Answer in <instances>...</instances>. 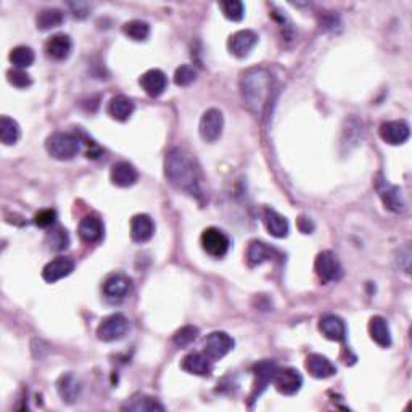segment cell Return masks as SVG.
<instances>
[{
  "instance_id": "obj_31",
  "label": "cell",
  "mask_w": 412,
  "mask_h": 412,
  "mask_svg": "<svg viewBox=\"0 0 412 412\" xmlns=\"http://www.w3.org/2000/svg\"><path fill=\"white\" fill-rule=\"evenodd\" d=\"M21 137V129L15 119L10 116L0 118V141L3 145H15Z\"/></svg>"
},
{
  "instance_id": "obj_10",
  "label": "cell",
  "mask_w": 412,
  "mask_h": 412,
  "mask_svg": "<svg viewBox=\"0 0 412 412\" xmlns=\"http://www.w3.org/2000/svg\"><path fill=\"white\" fill-rule=\"evenodd\" d=\"M258 41H260V37H258L255 31L251 30L237 31L229 37V42H227L229 52H231L234 56H237V59H245V56L250 55L251 50L255 49Z\"/></svg>"
},
{
  "instance_id": "obj_16",
  "label": "cell",
  "mask_w": 412,
  "mask_h": 412,
  "mask_svg": "<svg viewBox=\"0 0 412 412\" xmlns=\"http://www.w3.org/2000/svg\"><path fill=\"white\" fill-rule=\"evenodd\" d=\"M276 258H280V253L265 242L253 240L247 248V261L251 267L261 266L262 262L272 261Z\"/></svg>"
},
{
  "instance_id": "obj_20",
  "label": "cell",
  "mask_w": 412,
  "mask_h": 412,
  "mask_svg": "<svg viewBox=\"0 0 412 412\" xmlns=\"http://www.w3.org/2000/svg\"><path fill=\"white\" fill-rule=\"evenodd\" d=\"M73 50V41L66 34H55L45 42V54L49 59L55 61H63L71 55Z\"/></svg>"
},
{
  "instance_id": "obj_36",
  "label": "cell",
  "mask_w": 412,
  "mask_h": 412,
  "mask_svg": "<svg viewBox=\"0 0 412 412\" xmlns=\"http://www.w3.org/2000/svg\"><path fill=\"white\" fill-rule=\"evenodd\" d=\"M196 79V71L190 65H181L174 73V83L179 87H187V85L194 84Z\"/></svg>"
},
{
  "instance_id": "obj_23",
  "label": "cell",
  "mask_w": 412,
  "mask_h": 412,
  "mask_svg": "<svg viewBox=\"0 0 412 412\" xmlns=\"http://www.w3.org/2000/svg\"><path fill=\"white\" fill-rule=\"evenodd\" d=\"M378 195L385 205L387 209H390L393 213H402L404 212V198H402L401 189L396 185L383 182L382 185H378Z\"/></svg>"
},
{
  "instance_id": "obj_32",
  "label": "cell",
  "mask_w": 412,
  "mask_h": 412,
  "mask_svg": "<svg viewBox=\"0 0 412 412\" xmlns=\"http://www.w3.org/2000/svg\"><path fill=\"white\" fill-rule=\"evenodd\" d=\"M123 32L131 41L143 42L150 37V25L142 20H132L123 26Z\"/></svg>"
},
{
  "instance_id": "obj_30",
  "label": "cell",
  "mask_w": 412,
  "mask_h": 412,
  "mask_svg": "<svg viewBox=\"0 0 412 412\" xmlns=\"http://www.w3.org/2000/svg\"><path fill=\"white\" fill-rule=\"evenodd\" d=\"M65 13L60 8H45L36 18V25L41 31H50L63 25Z\"/></svg>"
},
{
  "instance_id": "obj_15",
  "label": "cell",
  "mask_w": 412,
  "mask_h": 412,
  "mask_svg": "<svg viewBox=\"0 0 412 412\" xmlns=\"http://www.w3.org/2000/svg\"><path fill=\"white\" fill-rule=\"evenodd\" d=\"M142 85V89L145 90L147 95H150L152 99H158L165 94L167 87V78L161 70H148L141 76L138 81Z\"/></svg>"
},
{
  "instance_id": "obj_18",
  "label": "cell",
  "mask_w": 412,
  "mask_h": 412,
  "mask_svg": "<svg viewBox=\"0 0 412 412\" xmlns=\"http://www.w3.org/2000/svg\"><path fill=\"white\" fill-rule=\"evenodd\" d=\"M319 330L327 340L332 342H343L347 338V325L343 319L335 314H325L319 320Z\"/></svg>"
},
{
  "instance_id": "obj_39",
  "label": "cell",
  "mask_w": 412,
  "mask_h": 412,
  "mask_svg": "<svg viewBox=\"0 0 412 412\" xmlns=\"http://www.w3.org/2000/svg\"><path fill=\"white\" fill-rule=\"evenodd\" d=\"M56 223V212L55 209H42L34 216V224L37 227L47 229L52 227Z\"/></svg>"
},
{
  "instance_id": "obj_2",
  "label": "cell",
  "mask_w": 412,
  "mask_h": 412,
  "mask_svg": "<svg viewBox=\"0 0 412 412\" xmlns=\"http://www.w3.org/2000/svg\"><path fill=\"white\" fill-rule=\"evenodd\" d=\"M272 89H274V78H272L271 71L262 66L245 71L240 79L243 103L256 116L265 114L267 105H269Z\"/></svg>"
},
{
  "instance_id": "obj_13",
  "label": "cell",
  "mask_w": 412,
  "mask_h": 412,
  "mask_svg": "<svg viewBox=\"0 0 412 412\" xmlns=\"http://www.w3.org/2000/svg\"><path fill=\"white\" fill-rule=\"evenodd\" d=\"M378 132H380L382 141L388 145H402L409 141L411 127L402 119H396V121L383 123Z\"/></svg>"
},
{
  "instance_id": "obj_40",
  "label": "cell",
  "mask_w": 412,
  "mask_h": 412,
  "mask_svg": "<svg viewBox=\"0 0 412 412\" xmlns=\"http://www.w3.org/2000/svg\"><path fill=\"white\" fill-rule=\"evenodd\" d=\"M314 223L311 221L309 218H306V216H301L300 219H298V229L303 234H313V231H314Z\"/></svg>"
},
{
  "instance_id": "obj_1",
  "label": "cell",
  "mask_w": 412,
  "mask_h": 412,
  "mask_svg": "<svg viewBox=\"0 0 412 412\" xmlns=\"http://www.w3.org/2000/svg\"><path fill=\"white\" fill-rule=\"evenodd\" d=\"M165 176L172 187L185 192L192 196L200 198L201 194V174L198 166L184 148H172L165 158Z\"/></svg>"
},
{
  "instance_id": "obj_7",
  "label": "cell",
  "mask_w": 412,
  "mask_h": 412,
  "mask_svg": "<svg viewBox=\"0 0 412 412\" xmlns=\"http://www.w3.org/2000/svg\"><path fill=\"white\" fill-rule=\"evenodd\" d=\"M200 242H201V247H203V250L213 258L226 256L229 248H231V240H229V237L221 231V229H216V227L205 229L203 234H201Z\"/></svg>"
},
{
  "instance_id": "obj_9",
  "label": "cell",
  "mask_w": 412,
  "mask_h": 412,
  "mask_svg": "<svg viewBox=\"0 0 412 412\" xmlns=\"http://www.w3.org/2000/svg\"><path fill=\"white\" fill-rule=\"evenodd\" d=\"M224 129V116L218 108H209L203 113V116L200 119V137L205 142L213 143L219 141V137L223 136Z\"/></svg>"
},
{
  "instance_id": "obj_24",
  "label": "cell",
  "mask_w": 412,
  "mask_h": 412,
  "mask_svg": "<svg viewBox=\"0 0 412 412\" xmlns=\"http://www.w3.org/2000/svg\"><path fill=\"white\" fill-rule=\"evenodd\" d=\"M155 234V224L148 214H136L131 219V237L134 242L145 243Z\"/></svg>"
},
{
  "instance_id": "obj_17",
  "label": "cell",
  "mask_w": 412,
  "mask_h": 412,
  "mask_svg": "<svg viewBox=\"0 0 412 412\" xmlns=\"http://www.w3.org/2000/svg\"><path fill=\"white\" fill-rule=\"evenodd\" d=\"M181 367L192 375L206 377L213 372V361L205 353H190L182 359Z\"/></svg>"
},
{
  "instance_id": "obj_34",
  "label": "cell",
  "mask_w": 412,
  "mask_h": 412,
  "mask_svg": "<svg viewBox=\"0 0 412 412\" xmlns=\"http://www.w3.org/2000/svg\"><path fill=\"white\" fill-rule=\"evenodd\" d=\"M219 8L223 10V15L231 21H242L245 17V6L240 0H226L219 3Z\"/></svg>"
},
{
  "instance_id": "obj_33",
  "label": "cell",
  "mask_w": 412,
  "mask_h": 412,
  "mask_svg": "<svg viewBox=\"0 0 412 412\" xmlns=\"http://www.w3.org/2000/svg\"><path fill=\"white\" fill-rule=\"evenodd\" d=\"M34 60H36V55H34V50H32L31 47L18 45L10 52L12 65L18 70L30 68V66L34 63Z\"/></svg>"
},
{
  "instance_id": "obj_35",
  "label": "cell",
  "mask_w": 412,
  "mask_h": 412,
  "mask_svg": "<svg viewBox=\"0 0 412 412\" xmlns=\"http://www.w3.org/2000/svg\"><path fill=\"white\" fill-rule=\"evenodd\" d=\"M198 333H200V330L196 329L195 325H184V327L179 329L174 333L172 342H174L177 347L185 348V347H189V344L194 343L196 338H198Z\"/></svg>"
},
{
  "instance_id": "obj_5",
  "label": "cell",
  "mask_w": 412,
  "mask_h": 412,
  "mask_svg": "<svg viewBox=\"0 0 412 412\" xmlns=\"http://www.w3.org/2000/svg\"><path fill=\"white\" fill-rule=\"evenodd\" d=\"M129 330V320L124 314L114 313L108 318L102 319V322L99 324L97 327V337L102 342L112 343L118 342V340L124 338V335L127 333Z\"/></svg>"
},
{
  "instance_id": "obj_8",
  "label": "cell",
  "mask_w": 412,
  "mask_h": 412,
  "mask_svg": "<svg viewBox=\"0 0 412 412\" xmlns=\"http://www.w3.org/2000/svg\"><path fill=\"white\" fill-rule=\"evenodd\" d=\"M234 338L226 332H212L208 337L205 338L203 343V353L208 356L212 361H219L224 356H227L229 353L234 349Z\"/></svg>"
},
{
  "instance_id": "obj_19",
  "label": "cell",
  "mask_w": 412,
  "mask_h": 412,
  "mask_svg": "<svg viewBox=\"0 0 412 412\" xmlns=\"http://www.w3.org/2000/svg\"><path fill=\"white\" fill-rule=\"evenodd\" d=\"M110 179H112L113 185L126 189V187H132L138 181V172L131 163L119 161V163H114L112 166Z\"/></svg>"
},
{
  "instance_id": "obj_14",
  "label": "cell",
  "mask_w": 412,
  "mask_h": 412,
  "mask_svg": "<svg viewBox=\"0 0 412 412\" xmlns=\"http://www.w3.org/2000/svg\"><path fill=\"white\" fill-rule=\"evenodd\" d=\"M74 271V261L71 258L66 256H59L50 262H47L42 269V277H44L45 282L49 284H55L65 277H68L71 272Z\"/></svg>"
},
{
  "instance_id": "obj_6",
  "label": "cell",
  "mask_w": 412,
  "mask_h": 412,
  "mask_svg": "<svg viewBox=\"0 0 412 412\" xmlns=\"http://www.w3.org/2000/svg\"><path fill=\"white\" fill-rule=\"evenodd\" d=\"M314 271L322 282H337L343 277V267L332 251L319 253L314 261Z\"/></svg>"
},
{
  "instance_id": "obj_12",
  "label": "cell",
  "mask_w": 412,
  "mask_h": 412,
  "mask_svg": "<svg viewBox=\"0 0 412 412\" xmlns=\"http://www.w3.org/2000/svg\"><path fill=\"white\" fill-rule=\"evenodd\" d=\"M274 385L277 391L282 393V395L293 396L301 390V387H303V377H301V373L293 367L279 369L276 373Z\"/></svg>"
},
{
  "instance_id": "obj_26",
  "label": "cell",
  "mask_w": 412,
  "mask_h": 412,
  "mask_svg": "<svg viewBox=\"0 0 412 412\" xmlns=\"http://www.w3.org/2000/svg\"><path fill=\"white\" fill-rule=\"evenodd\" d=\"M79 237L87 243H97L103 237V223L99 216H85L79 223Z\"/></svg>"
},
{
  "instance_id": "obj_4",
  "label": "cell",
  "mask_w": 412,
  "mask_h": 412,
  "mask_svg": "<svg viewBox=\"0 0 412 412\" xmlns=\"http://www.w3.org/2000/svg\"><path fill=\"white\" fill-rule=\"evenodd\" d=\"M102 291L105 300H107L108 303L119 305L131 295L132 280L129 279V276L123 274V272H114V274L108 276L107 279H105Z\"/></svg>"
},
{
  "instance_id": "obj_11",
  "label": "cell",
  "mask_w": 412,
  "mask_h": 412,
  "mask_svg": "<svg viewBox=\"0 0 412 412\" xmlns=\"http://www.w3.org/2000/svg\"><path fill=\"white\" fill-rule=\"evenodd\" d=\"M279 371V366L274 361H261L255 364L253 367V372H255V388H253V393L250 396V402L256 401L258 398L262 395V391L266 390L267 385L271 382H274L276 373Z\"/></svg>"
},
{
  "instance_id": "obj_28",
  "label": "cell",
  "mask_w": 412,
  "mask_h": 412,
  "mask_svg": "<svg viewBox=\"0 0 412 412\" xmlns=\"http://www.w3.org/2000/svg\"><path fill=\"white\" fill-rule=\"evenodd\" d=\"M265 224L267 232H269L272 237L285 238L289 236V231H290L289 221H287V218L282 216V214L277 213L276 209H271V208L265 209Z\"/></svg>"
},
{
  "instance_id": "obj_3",
  "label": "cell",
  "mask_w": 412,
  "mask_h": 412,
  "mask_svg": "<svg viewBox=\"0 0 412 412\" xmlns=\"http://www.w3.org/2000/svg\"><path fill=\"white\" fill-rule=\"evenodd\" d=\"M49 155L55 160L70 161L78 155L81 150V141L78 136L70 132H54L45 142Z\"/></svg>"
},
{
  "instance_id": "obj_38",
  "label": "cell",
  "mask_w": 412,
  "mask_h": 412,
  "mask_svg": "<svg viewBox=\"0 0 412 412\" xmlns=\"http://www.w3.org/2000/svg\"><path fill=\"white\" fill-rule=\"evenodd\" d=\"M50 247L55 251H63L70 247V236L66 229L59 227L50 234Z\"/></svg>"
},
{
  "instance_id": "obj_21",
  "label": "cell",
  "mask_w": 412,
  "mask_h": 412,
  "mask_svg": "<svg viewBox=\"0 0 412 412\" xmlns=\"http://www.w3.org/2000/svg\"><path fill=\"white\" fill-rule=\"evenodd\" d=\"M56 391H59L60 398L66 402V404H73V402H76L81 398L83 388H81V383L78 378H76L71 372H68V373H63V375L56 380Z\"/></svg>"
},
{
  "instance_id": "obj_29",
  "label": "cell",
  "mask_w": 412,
  "mask_h": 412,
  "mask_svg": "<svg viewBox=\"0 0 412 412\" xmlns=\"http://www.w3.org/2000/svg\"><path fill=\"white\" fill-rule=\"evenodd\" d=\"M123 409L136 411V412H153V411H165V406H163L156 398H152L147 395H136L123 406Z\"/></svg>"
},
{
  "instance_id": "obj_25",
  "label": "cell",
  "mask_w": 412,
  "mask_h": 412,
  "mask_svg": "<svg viewBox=\"0 0 412 412\" xmlns=\"http://www.w3.org/2000/svg\"><path fill=\"white\" fill-rule=\"evenodd\" d=\"M134 110H136V105H134L131 99L126 97V95H116L108 102L107 112L113 119L124 123L132 116Z\"/></svg>"
},
{
  "instance_id": "obj_27",
  "label": "cell",
  "mask_w": 412,
  "mask_h": 412,
  "mask_svg": "<svg viewBox=\"0 0 412 412\" xmlns=\"http://www.w3.org/2000/svg\"><path fill=\"white\" fill-rule=\"evenodd\" d=\"M369 335L371 338L375 342L378 347L382 348H388L391 347V332H390V325L382 316H373L369 322Z\"/></svg>"
},
{
  "instance_id": "obj_22",
  "label": "cell",
  "mask_w": 412,
  "mask_h": 412,
  "mask_svg": "<svg viewBox=\"0 0 412 412\" xmlns=\"http://www.w3.org/2000/svg\"><path fill=\"white\" fill-rule=\"evenodd\" d=\"M306 369H308L309 375L314 378H329L337 373V367L329 358L316 353L306 358Z\"/></svg>"
},
{
  "instance_id": "obj_37",
  "label": "cell",
  "mask_w": 412,
  "mask_h": 412,
  "mask_svg": "<svg viewBox=\"0 0 412 412\" xmlns=\"http://www.w3.org/2000/svg\"><path fill=\"white\" fill-rule=\"evenodd\" d=\"M7 79H8V83L13 85V87H18V89H26L32 84L31 76L28 74L25 70H18V68L8 70Z\"/></svg>"
}]
</instances>
